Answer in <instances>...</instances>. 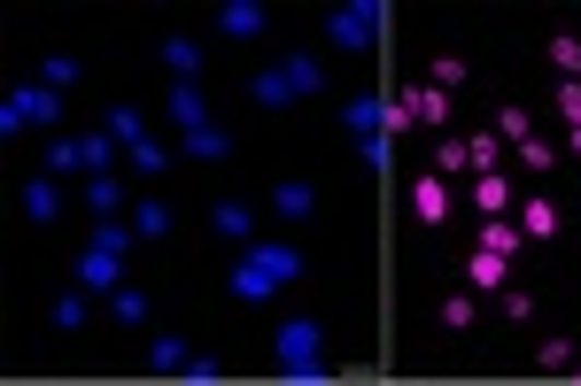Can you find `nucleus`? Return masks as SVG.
Wrapping results in <instances>:
<instances>
[{"label":"nucleus","mask_w":581,"mask_h":386,"mask_svg":"<svg viewBox=\"0 0 581 386\" xmlns=\"http://www.w3.org/2000/svg\"><path fill=\"white\" fill-rule=\"evenodd\" d=\"M132 225H117V217H102L94 225V240H86V255H78V286H86V294H117L124 286V255H132Z\"/></svg>","instance_id":"f257e3e1"},{"label":"nucleus","mask_w":581,"mask_h":386,"mask_svg":"<svg viewBox=\"0 0 581 386\" xmlns=\"http://www.w3.org/2000/svg\"><path fill=\"white\" fill-rule=\"evenodd\" d=\"M380 32V0H349V9H325V39L334 47H372Z\"/></svg>","instance_id":"f03ea898"},{"label":"nucleus","mask_w":581,"mask_h":386,"mask_svg":"<svg viewBox=\"0 0 581 386\" xmlns=\"http://www.w3.org/2000/svg\"><path fill=\"white\" fill-rule=\"evenodd\" d=\"M225 294H233V302H248V310H264V302L280 294V278H272L257 255H240V263L225 270Z\"/></svg>","instance_id":"7ed1b4c3"},{"label":"nucleus","mask_w":581,"mask_h":386,"mask_svg":"<svg viewBox=\"0 0 581 386\" xmlns=\"http://www.w3.org/2000/svg\"><path fill=\"white\" fill-rule=\"evenodd\" d=\"M295 355H325V317H287L272 333V363H295Z\"/></svg>","instance_id":"20e7f679"},{"label":"nucleus","mask_w":581,"mask_h":386,"mask_svg":"<svg viewBox=\"0 0 581 386\" xmlns=\"http://www.w3.org/2000/svg\"><path fill=\"white\" fill-rule=\"evenodd\" d=\"M411 217H419V225H450V178L442 170L411 178Z\"/></svg>","instance_id":"39448f33"},{"label":"nucleus","mask_w":581,"mask_h":386,"mask_svg":"<svg viewBox=\"0 0 581 386\" xmlns=\"http://www.w3.org/2000/svg\"><path fill=\"white\" fill-rule=\"evenodd\" d=\"M403 101H411V117H419L427 132H450V93H442L435 77H419V85H403Z\"/></svg>","instance_id":"423d86ee"},{"label":"nucleus","mask_w":581,"mask_h":386,"mask_svg":"<svg viewBox=\"0 0 581 386\" xmlns=\"http://www.w3.org/2000/svg\"><path fill=\"white\" fill-rule=\"evenodd\" d=\"M240 255H257V263H264L280 286H295V278H303V248H287V240H248Z\"/></svg>","instance_id":"0eeeda50"},{"label":"nucleus","mask_w":581,"mask_h":386,"mask_svg":"<svg viewBox=\"0 0 581 386\" xmlns=\"http://www.w3.org/2000/svg\"><path fill=\"white\" fill-rule=\"evenodd\" d=\"M9 109H16L24 124H55V117H62V93H55V85H16Z\"/></svg>","instance_id":"6e6552de"},{"label":"nucleus","mask_w":581,"mask_h":386,"mask_svg":"<svg viewBox=\"0 0 581 386\" xmlns=\"http://www.w3.org/2000/svg\"><path fill=\"white\" fill-rule=\"evenodd\" d=\"M512 202H520V193H512L505 170H473V209H481V217H505Z\"/></svg>","instance_id":"1a4fd4ad"},{"label":"nucleus","mask_w":581,"mask_h":386,"mask_svg":"<svg viewBox=\"0 0 581 386\" xmlns=\"http://www.w3.org/2000/svg\"><path fill=\"white\" fill-rule=\"evenodd\" d=\"M163 117H171V124H187V132H202V124H210V109H202V85H194V77H179V85H171V101H163Z\"/></svg>","instance_id":"9d476101"},{"label":"nucleus","mask_w":581,"mask_h":386,"mask_svg":"<svg viewBox=\"0 0 581 386\" xmlns=\"http://www.w3.org/2000/svg\"><path fill=\"white\" fill-rule=\"evenodd\" d=\"M505 270H512V263H505V255H488V248L465 255V286H473V294H505Z\"/></svg>","instance_id":"9b49d317"},{"label":"nucleus","mask_w":581,"mask_h":386,"mask_svg":"<svg viewBox=\"0 0 581 386\" xmlns=\"http://www.w3.org/2000/svg\"><path fill=\"white\" fill-rule=\"evenodd\" d=\"M520 240H527V232H520L512 217H481V232H473V248H488V255H505V263L520 255Z\"/></svg>","instance_id":"f8f14e48"},{"label":"nucleus","mask_w":581,"mask_h":386,"mask_svg":"<svg viewBox=\"0 0 581 386\" xmlns=\"http://www.w3.org/2000/svg\"><path fill=\"white\" fill-rule=\"evenodd\" d=\"M217 32H225V39H257V32H264V9H257V0H225Z\"/></svg>","instance_id":"ddd939ff"},{"label":"nucleus","mask_w":581,"mask_h":386,"mask_svg":"<svg viewBox=\"0 0 581 386\" xmlns=\"http://www.w3.org/2000/svg\"><path fill=\"white\" fill-rule=\"evenodd\" d=\"M520 232H527V240H558V202L527 193V202H520Z\"/></svg>","instance_id":"4468645a"},{"label":"nucleus","mask_w":581,"mask_h":386,"mask_svg":"<svg viewBox=\"0 0 581 386\" xmlns=\"http://www.w3.org/2000/svg\"><path fill=\"white\" fill-rule=\"evenodd\" d=\"M55 209H62V185H55V178H32V185H24V217H32V225H55Z\"/></svg>","instance_id":"2eb2a0df"},{"label":"nucleus","mask_w":581,"mask_h":386,"mask_svg":"<svg viewBox=\"0 0 581 386\" xmlns=\"http://www.w3.org/2000/svg\"><path fill=\"white\" fill-rule=\"evenodd\" d=\"M179 147H187L194 162H225V155H233V132H217V124H202V132H187Z\"/></svg>","instance_id":"dca6fc26"},{"label":"nucleus","mask_w":581,"mask_h":386,"mask_svg":"<svg viewBox=\"0 0 581 386\" xmlns=\"http://www.w3.org/2000/svg\"><path fill=\"white\" fill-rule=\"evenodd\" d=\"M272 209H280V217H310V209H318V185H303V178L272 185Z\"/></svg>","instance_id":"f3484780"},{"label":"nucleus","mask_w":581,"mask_h":386,"mask_svg":"<svg viewBox=\"0 0 581 386\" xmlns=\"http://www.w3.org/2000/svg\"><path fill=\"white\" fill-rule=\"evenodd\" d=\"M117 202H124V178H117V170L86 178V209H94V217H117Z\"/></svg>","instance_id":"a211bd4d"},{"label":"nucleus","mask_w":581,"mask_h":386,"mask_svg":"<svg viewBox=\"0 0 581 386\" xmlns=\"http://www.w3.org/2000/svg\"><path fill=\"white\" fill-rule=\"evenodd\" d=\"M163 62H171V77H202V39H163Z\"/></svg>","instance_id":"6ab92c4d"},{"label":"nucleus","mask_w":581,"mask_h":386,"mask_svg":"<svg viewBox=\"0 0 581 386\" xmlns=\"http://www.w3.org/2000/svg\"><path fill=\"white\" fill-rule=\"evenodd\" d=\"M342 117H349V132H357V140H365V132H388V101H372V93H357Z\"/></svg>","instance_id":"aec40b11"},{"label":"nucleus","mask_w":581,"mask_h":386,"mask_svg":"<svg viewBox=\"0 0 581 386\" xmlns=\"http://www.w3.org/2000/svg\"><path fill=\"white\" fill-rule=\"evenodd\" d=\"M287 386H325V378H334V363H325V355H295V363H272Z\"/></svg>","instance_id":"412c9836"},{"label":"nucleus","mask_w":581,"mask_h":386,"mask_svg":"<svg viewBox=\"0 0 581 386\" xmlns=\"http://www.w3.org/2000/svg\"><path fill=\"white\" fill-rule=\"evenodd\" d=\"M248 93H257L264 109H287V101H295V85H287V70H257V77H248Z\"/></svg>","instance_id":"4be33fe9"},{"label":"nucleus","mask_w":581,"mask_h":386,"mask_svg":"<svg viewBox=\"0 0 581 386\" xmlns=\"http://www.w3.org/2000/svg\"><path fill=\"white\" fill-rule=\"evenodd\" d=\"M102 132H109L117 147H140V140H147V132H140V109H132V101H117V109L102 117Z\"/></svg>","instance_id":"5701e85b"},{"label":"nucleus","mask_w":581,"mask_h":386,"mask_svg":"<svg viewBox=\"0 0 581 386\" xmlns=\"http://www.w3.org/2000/svg\"><path fill=\"white\" fill-rule=\"evenodd\" d=\"M543 55H550V70H558V77H581V39H573V32H550V39H543Z\"/></svg>","instance_id":"b1692460"},{"label":"nucleus","mask_w":581,"mask_h":386,"mask_svg":"<svg viewBox=\"0 0 581 386\" xmlns=\"http://www.w3.org/2000/svg\"><path fill=\"white\" fill-rule=\"evenodd\" d=\"M210 225H217L225 240H240V248H248V240H257V217H248L240 202H217V217H210Z\"/></svg>","instance_id":"393cba45"},{"label":"nucleus","mask_w":581,"mask_h":386,"mask_svg":"<svg viewBox=\"0 0 581 386\" xmlns=\"http://www.w3.org/2000/svg\"><path fill=\"white\" fill-rule=\"evenodd\" d=\"M435 170L458 185V178H473V155H465V140H435Z\"/></svg>","instance_id":"a878e982"},{"label":"nucleus","mask_w":581,"mask_h":386,"mask_svg":"<svg viewBox=\"0 0 581 386\" xmlns=\"http://www.w3.org/2000/svg\"><path fill=\"white\" fill-rule=\"evenodd\" d=\"M86 302H94L86 286H78V294H55V310H47V317H55V333H78V325H86Z\"/></svg>","instance_id":"bb28decb"},{"label":"nucleus","mask_w":581,"mask_h":386,"mask_svg":"<svg viewBox=\"0 0 581 386\" xmlns=\"http://www.w3.org/2000/svg\"><path fill=\"white\" fill-rule=\"evenodd\" d=\"M132 232H140V240H163V232H171V209H163L155 193H147V202L132 209Z\"/></svg>","instance_id":"cd10ccee"},{"label":"nucleus","mask_w":581,"mask_h":386,"mask_svg":"<svg viewBox=\"0 0 581 386\" xmlns=\"http://www.w3.org/2000/svg\"><path fill=\"white\" fill-rule=\"evenodd\" d=\"M78 170H86V147H78V140H55V147H47V178H78Z\"/></svg>","instance_id":"c85d7f7f"},{"label":"nucleus","mask_w":581,"mask_h":386,"mask_svg":"<svg viewBox=\"0 0 581 386\" xmlns=\"http://www.w3.org/2000/svg\"><path fill=\"white\" fill-rule=\"evenodd\" d=\"M124 162H132L140 178H163V170H171V147H155V140H140V147H124Z\"/></svg>","instance_id":"c756f323"},{"label":"nucleus","mask_w":581,"mask_h":386,"mask_svg":"<svg viewBox=\"0 0 581 386\" xmlns=\"http://www.w3.org/2000/svg\"><path fill=\"white\" fill-rule=\"evenodd\" d=\"M109 317H117V325H147V294H140V286H117V294H109Z\"/></svg>","instance_id":"7c9ffc66"},{"label":"nucleus","mask_w":581,"mask_h":386,"mask_svg":"<svg viewBox=\"0 0 581 386\" xmlns=\"http://www.w3.org/2000/svg\"><path fill=\"white\" fill-rule=\"evenodd\" d=\"M473 317H481V294H473V286H458V294L442 302V325H450V333H465Z\"/></svg>","instance_id":"2f4dec72"},{"label":"nucleus","mask_w":581,"mask_h":386,"mask_svg":"<svg viewBox=\"0 0 581 386\" xmlns=\"http://www.w3.org/2000/svg\"><path fill=\"white\" fill-rule=\"evenodd\" d=\"M187 355H194L187 340H155V348H147V363H155L163 378H179V371H187Z\"/></svg>","instance_id":"473e14b6"},{"label":"nucleus","mask_w":581,"mask_h":386,"mask_svg":"<svg viewBox=\"0 0 581 386\" xmlns=\"http://www.w3.org/2000/svg\"><path fill=\"white\" fill-rule=\"evenodd\" d=\"M527 132H535V124H527V109H520V101H505V109H496V140H505V147H520Z\"/></svg>","instance_id":"72a5a7b5"},{"label":"nucleus","mask_w":581,"mask_h":386,"mask_svg":"<svg viewBox=\"0 0 581 386\" xmlns=\"http://www.w3.org/2000/svg\"><path fill=\"white\" fill-rule=\"evenodd\" d=\"M78 77H86V70H78V55H47V62H39V85H55V93L78 85Z\"/></svg>","instance_id":"f704fd0d"},{"label":"nucleus","mask_w":581,"mask_h":386,"mask_svg":"<svg viewBox=\"0 0 581 386\" xmlns=\"http://www.w3.org/2000/svg\"><path fill=\"white\" fill-rule=\"evenodd\" d=\"M78 147H86V178H102V170L117 162V140H109V132H86Z\"/></svg>","instance_id":"c9c22d12"},{"label":"nucleus","mask_w":581,"mask_h":386,"mask_svg":"<svg viewBox=\"0 0 581 386\" xmlns=\"http://www.w3.org/2000/svg\"><path fill=\"white\" fill-rule=\"evenodd\" d=\"M280 70H287V85H295V93H318V85H325V70H318L310 55H287Z\"/></svg>","instance_id":"e433bc0d"},{"label":"nucleus","mask_w":581,"mask_h":386,"mask_svg":"<svg viewBox=\"0 0 581 386\" xmlns=\"http://www.w3.org/2000/svg\"><path fill=\"white\" fill-rule=\"evenodd\" d=\"M427 77H435V85H442V93H458V85H465V77H473V70H465V62H458V55H435V62H427Z\"/></svg>","instance_id":"4c0bfd02"},{"label":"nucleus","mask_w":581,"mask_h":386,"mask_svg":"<svg viewBox=\"0 0 581 386\" xmlns=\"http://www.w3.org/2000/svg\"><path fill=\"white\" fill-rule=\"evenodd\" d=\"M550 162H558V147H550V140H535V132H527V140H520V170H535V178H543V170H550Z\"/></svg>","instance_id":"58836bf2"},{"label":"nucleus","mask_w":581,"mask_h":386,"mask_svg":"<svg viewBox=\"0 0 581 386\" xmlns=\"http://www.w3.org/2000/svg\"><path fill=\"white\" fill-rule=\"evenodd\" d=\"M535 363H543V371H573V340H543Z\"/></svg>","instance_id":"ea45409f"},{"label":"nucleus","mask_w":581,"mask_h":386,"mask_svg":"<svg viewBox=\"0 0 581 386\" xmlns=\"http://www.w3.org/2000/svg\"><path fill=\"white\" fill-rule=\"evenodd\" d=\"M179 378H187V386H217L225 371H217V355H187V371H179Z\"/></svg>","instance_id":"a19ab883"},{"label":"nucleus","mask_w":581,"mask_h":386,"mask_svg":"<svg viewBox=\"0 0 581 386\" xmlns=\"http://www.w3.org/2000/svg\"><path fill=\"white\" fill-rule=\"evenodd\" d=\"M505 317H512V325L535 317V294H527V286H505Z\"/></svg>","instance_id":"79ce46f5"},{"label":"nucleus","mask_w":581,"mask_h":386,"mask_svg":"<svg viewBox=\"0 0 581 386\" xmlns=\"http://www.w3.org/2000/svg\"><path fill=\"white\" fill-rule=\"evenodd\" d=\"M558 117L581 124V77H558Z\"/></svg>","instance_id":"37998d69"},{"label":"nucleus","mask_w":581,"mask_h":386,"mask_svg":"<svg viewBox=\"0 0 581 386\" xmlns=\"http://www.w3.org/2000/svg\"><path fill=\"white\" fill-rule=\"evenodd\" d=\"M465 155H473V170H496V155H505V140H488V132H481V140H465Z\"/></svg>","instance_id":"c03bdc74"},{"label":"nucleus","mask_w":581,"mask_h":386,"mask_svg":"<svg viewBox=\"0 0 581 386\" xmlns=\"http://www.w3.org/2000/svg\"><path fill=\"white\" fill-rule=\"evenodd\" d=\"M573 155H581V124H573Z\"/></svg>","instance_id":"a18cd8bd"}]
</instances>
